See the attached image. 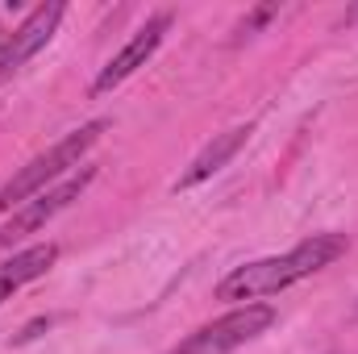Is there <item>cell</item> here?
<instances>
[{
  "instance_id": "cell-1",
  "label": "cell",
  "mask_w": 358,
  "mask_h": 354,
  "mask_svg": "<svg viewBox=\"0 0 358 354\" xmlns=\"http://www.w3.org/2000/svg\"><path fill=\"white\" fill-rule=\"evenodd\" d=\"M342 255H346V238L342 234H313L308 242H300L296 250H287L279 259H259V263H246V267H238L234 275H225L217 283V300H255V296L283 292L296 279L329 267Z\"/></svg>"
},
{
  "instance_id": "cell-2",
  "label": "cell",
  "mask_w": 358,
  "mask_h": 354,
  "mask_svg": "<svg viewBox=\"0 0 358 354\" xmlns=\"http://www.w3.org/2000/svg\"><path fill=\"white\" fill-rule=\"evenodd\" d=\"M104 129H108V121H88V125H80L76 134H67L63 142H55L46 155H38L29 167H21L17 176L0 187V213H4V208H21L29 196L46 192V183L59 179L67 167H80V159L96 146V138H100Z\"/></svg>"
},
{
  "instance_id": "cell-3",
  "label": "cell",
  "mask_w": 358,
  "mask_h": 354,
  "mask_svg": "<svg viewBox=\"0 0 358 354\" xmlns=\"http://www.w3.org/2000/svg\"><path fill=\"white\" fill-rule=\"evenodd\" d=\"M271 321H275V309H271V304L234 309V313H225L221 321L196 330L176 354H225V351H234V346H242V342H250V338H259Z\"/></svg>"
},
{
  "instance_id": "cell-4",
  "label": "cell",
  "mask_w": 358,
  "mask_h": 354,
  "mask_svg": "<svg viewBox=\"0 0 358 354\" xmlns=\"http://www.w3.org/2000/svg\"><path fill=\"white\" fill-rule=\"evenodd\" d=\"M92 179H96V167H84L80 176L63 179L59 187H50V192H38L34 200H25L8 221H4V229H0V246H13V242H21L25 234H34V229H42L55 213H63L76 196H84V187H88Z\"/></svg>"
},
{
  "instance_id": "cell-5",
  "label": "cell",
  "mask_w": 358,
  "mask_h": 354,
  "mask_svg": "<svg viewBox=\"0 0 358 354\" xmlns=\"http://www.w3.org/2000/svg\"><path fill=\"white\" fill-rule=\"evenodd\" d=\"M167 25H171V17L167 13H159V17H150L125 46H121V55H113L108 63H104V71L96 76V84H92V92L96 96H104V92H113L121 80H129L155 50H159V42H163V34H167Z\"/></svg>"
},
{
  "instance_id": "cell-6",
  "label": "cell",
  "mask_w": 358,
  "mask_h": 354,
  "mask_svg": "<svg viewBox=\"0 0 358 354\" xmlns=\"http://www.w3.org/2000/svg\"><path fill=\"white\" fill-rule=\"evenodd\" d=\"M63 4L59 0H50V4H38L17 29H13V38L4 42V50H0V71H13V67H21L25 59H34L46 42H50V34H55V25L63 21Z\"/></svg>"
},
{
  "instance_id": "cell-7",
  "label": "cell",
  "mask_w": 358,
  "mask_h": 354,
  "mask_svg": "<svg viewBox=\"0 0 358 354\" xmlns=\"http://www.w3.org/2000/svg\"><path fill=\"white\" fill-rule=\"evenodd\" d=\"M250 134H255L250 125H238V129H225V134H217V138H213V142H208V146H204L196 159H192V167L179 176L176 187H196V183H204L208 176H217V171H221V167H225V163H229V159H234L242 146H246V138H250Z\"/></svg>"
},
{
  "instance_id": "cell-8",
  "label": "cell",
  "mask_w": 358,
  "mask_h": 354,
  "mask_svg": "<svg viewBox=\"0 0 358 354\" xmlns=\"http://www.w3.org/2000/svg\"><path fill=\"white\" fill-rule=\"evenodd\" d=\"M55 259H59V246H55V242H42V246H29V250L13 255V259L0 267V271L8 275V283H13V288H21V283H29V279L46 275Z\"/></svg>"
},
{
  "instance_id": "cell-9",
  "label": "cell",
  "mask_w": 358,
  "mask_h": 354,
  "mask_svg": "<svg viewBox=\"0 0 358 354\" xmlns=\"http://www.w3.org/2000/svg\"><path fill=\"white\" fill-rule=\"evenodd\" d=\"M46 330H50V317H34V321H29V325H25V330H21L17 338H13V342H17V346H25V342H34V338H42Z\"/></svg>"
},
{
  "instance_id": "cell-10",
  "label": "cell",
  "mask_w": 358,
  "mask_h": 354,
  "mask_svg": "<svg viewBox=\"0 0 358 354\" xmlns=\"http://www.w3.org/2000/svg\"><path fill=\"white\" fill-rule=\"evenodd\" d=\"M8 292H17V288H13V283H8V275H4V271H0V304H4V300H8Z\"/></svg>"
},
{
  "instance_id": "cell-11",
  "label": "cell",
  "mask_w": 358,
  "mask_h": 354,
  "mask_svg": "<svg viewBox=\"0 0 358 354\" xmlns=\"http://www.w3.org/2000/svg\"><path fill=\"white\" fill-rule=\"evenodd\" d=\"M4 42H8V34H4V29H0V50H4Z\"/></svg>"
}]
</instances>
